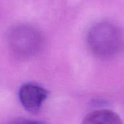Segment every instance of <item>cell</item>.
<instances>
[{"label":"cell","mask_w":124,"mask_h":124,"mask_svg":"<svg viewBox=\"0 0 124 124\" xmlns=\"http://www.w3.org/2000/svg\"><path fill=\"white\" fill-rule=\"evenodd\" d=\"M86 42L94 55L101 59H110L124 49V34L117 25L109 22H100L90 28Z\"/></svg>","instance_id":"1"},{"label":"cell","mask_w":124,"mask_h":124,"mask_svg":"<svg viewBox=\"0 0 124 124\" xmlns=\"http://www.w3.org/2000/svg\"><path fill=\"white\" fill-rule=\"evenodd\" d=\"M8 44L11 53L20 60L30 59L40 52L44 46L41 32L30 25H18L8 34Z\"/></svg>","instance_id":"2"},{"label":"cell","mask_w":124,"mask_h":124,"mask_svg":"<svg viewBox=\"0 0 124 124\" xmlns=\"http://www.w3.org/2000/svg\"><path fill=\"white\" fill-rule=\"evenodd\" d=\"M19 100L24 109L30 113H36L40 110L47 97V92L36 84L23 85L18 92Z\"/></svg>","instance_id":"3"},{"label":"cell","mask_w":124,"mask_h":124,"mask_svg":"<svg viewBox=\"0 0 124 124\" xmlns=\"http://www.w3.org/2000/svg\"><path fill=\"white\" fill-rule=\"evenodd\" d=\"M84 124H120L122 121L120 116L111 110H100L88 114L84 120Z\"/></svg>","instance_id":"4"}]
</instances>
